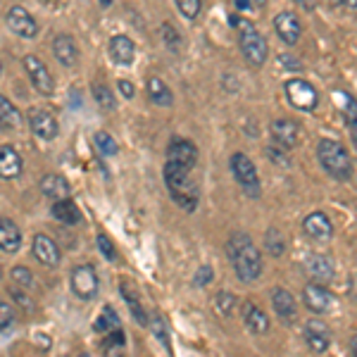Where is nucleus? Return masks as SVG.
I'll use <instances>...</instances> for the list:
<instances>
[{
    "mask_svg": "<svg viewBox=\"0 0 357 357\" xmlns=\"http://www.w3.org/2000/svg\"><path fill=\"white\" fill-rule=\"evenodd\" d=\"M22 291H24V289H10V293H13V298H15L17 303L22 305V307L31 310V307H33V303L29 301V298H26V296H24V293H22Z\"/></svg>",
    "mask_w": 357,
    "mask_h": 357,
    "instance_id": "49530a36",
    "label": "nucleus"
},
{
    "mask_svg": "<svg viewBox=\"0 0 357 357\" xmlns=\"http://www.w3.org/2000/svg\"><path fill=\"white\" fill-rule=\"evenodd\" d=\"M5 22H8V29L20 38H33L38 33V22L33 20V15L29 13L22 5H13L5 15Z\"/></svg>",
    "mask_w": 357,
    "mask_h": 357,
    "instance_id": "6e6552de",
    "label": "nucleus"
},
{
    "mask_svg": "<svg viewBox=\"0 0 357 357\" xmlns=\"http://www.w3.org/2000/svg\"><path fill=\"white\" fill-rule=\"evenodd\" d=\"M69 286H72V293L82 301H93L100 291V279H98V272L93 264H79L77 269H72V276H69Z\"/></svg>",
    "mask_w": 357,
    "mask_h": 357,
    "instance_id": "423d86ee",
    "label": "nucleus"
},
{
    "mask_svg": "<svg viewBox=\"0 0 357 357\" xmlns=\"http://www.w3.org/2000/svg\"><path fill=\"white\" fill-rule=\"evenodd\" d=\"M227 255L234 264V272L243 284H252L262 276V255L252 243L250 234L234 231L227 241Z\"/></svg>",
    "mask_w": 357,
    "mask_h": 357,
    "instance_id": "f257e3e1",
    "label": "nucleus"
},
{
    "mask_svg": "<svg viewBox=\"0 0 357 357\" xmlns=\"http://www.w3.org/2000/svg\"><path fill=\"white\" fill-rule=\"evenodd\" d=\"M31 250H33V257H36V260L41 262V264H45V267H57V264H60V260H62L60 248H57L55 241L48 238L45 234L33 236Z\"/></svg>",
    "mask_w": 357,
    "mask_h": 357,
    "instance_id": "f3484780",
    "label": "nucleus"
},
{
    "mask_svg": "<svg viewBox=\"0 0 357 357\" xmlns=\"http://www.w3.org/2000/svg\"><path fill=\"white\" fill-rule=\"evenodd\" d=\"M264 153H267V158L272 160L276 167H291V158H289V151H286V148L276 146V143H269Z\"/></svg>",
    "mask_w": 357,
    "mask_h": 357,
    "instance_id": "c9c22d12",
    "label": "nucleus"
},
{
    "mask_svg": "<svg viewBox=\"0 0 357 357\" xmlns=\"http://www.w3.org/2000/svg\"><path fill=\"white\" fill-rule=\"evenodd\" d=\"M279 62L284 67H289V69H303L301 62H296V57L293 55H279Z\"/></svg>",
    "mask_w": 357,
    "mask_h": 357,
    "instance_id": "de8ad7c7",
    "label": "nucleus"
},
{
    "mask_svg": "<svg viewBox=\"0 0 357 357\" xmlns=\"http://www.w3.org/2000/svg\"><path fill=\"white\" fill-rule=\"evenodd\" d=\"M272 305H274V312L284 321H291L293 324V321L298 319V303H296V298L291 296V291L276 286L272 291Z\"/></svg>",
    "mask_w": 357,
    "mask_h": 357,
    "instance_id": "4be33fe9",
    "label": "nucleus"
},
{
    "mask_svg": "<svg viewBox=\"0 0 357 357\" xmlns=\"http://www.w3.org/2000/svg\"><path fill=\"white\" fill-rule=\"evenodd\" d=\"M53 55L62 67H74L79 62V48L69 33H57L53 38Z\"/></svg>",
    "mask_w": 357,
    "mask_h": 357,
    "instance_id": "6ab92c4d",
    "label": "nucleus"
},
{
    "mask_svg": "<svg viewBox=\"0 0 357 357\" xmlns=\"http://www.w3.org/2000/svg\"><path fill=\"white\" fill-rule=\"evenodd\" d=\"M82 357H91V355H82Z\"/></svg>",
    "mask_w": 357,
    "mask_h": 357,
    "instance_id": "5fc2aeb1",
    "label": "nucleus"
},
{
    "mask_svg": "<svg viewBox=\"0 0 357 357\" xmlns=\"http://www.w3.org/2000/svg\"><path fill=\"white\" fill-rule=\"evenodd\" d=\"M193 169L188 167H181V165H174V162H165V183L169 188V195L172 200L186 212H195L198 207V200H200V191H198V183L193 181Z\"/></svg>",
    "mask_w": 357,
    "mask_h": 357,
    "instance_id": "f03ea898",
    "label": "nucleus"
},
{
    "mask_svg": "<svg viewBox=\"0 0 357 357\" xmlns=\"http://www.w3.org/2000/svg\"><path fill=\"white\" fill-rule=\"evenodd\" d=\"M22 62H24V69H26L29 79H31L33 89H36L41 96H53V91H55L53 74H50V69L43 65V60H38L36 55H26Z\"/></svg>",
    "mask_w": 357,
    "mask_h": 357,
    "instance_id": "1a4fd4ad",
    "label": "nucleus"
},
{
    "mask_svg": "<svg viewBox=\"0 0 357 357\" xmlns=\"http://www.w3.org/2000/svg\"><path fill=\"white\" fill-rule=\"evenodd\" d=\"M234 3H236V8H238V10H250L252 8L250 0H234Z\"/></svg>",
    "mask_w": 357,
    "mask_h": 357,
    "instance_id": "09e8293b",
    "label": "nucleus"
},
{
    "mask_svg": "<svg viewBox=\"0 0 357 357\" xmlns=\"http://www.w3.org/2000/svg\"><path fill=\"white\" fill-rule=\"evenodd\" d=\"M13 321H15V310L10 307V305L5 303V301H0V331L8 329Z\"/></svg>",
    "mask_w": 357,
    "mask_h": 357,
    "instance_id": "37998d69",
    "label": "nucleus"
},
{
    "mask_svg": "<svg viewBox=\"0 0 357 357\" xmlns=\"http://www.w3.org/2000/svg\"><path fill=\"white\" fill-rule=\"evenodd\" d=\"M10 276H13V281L20 286V289H24V291L33 289V276H31V272H29L26 267H13Z\"/></svg>",
    "mask_w": 357,
    "mask_h": 357,
    "instance_id": "e433bc0d",
    "label": "nucleus"
},
{
    "mask_svg": "<svg viewBox=\"0 0 357 357\" xmlns=\"http://www.w3.org/2000/svg\"><path fill=\"white\" fill-rule=\"evenodd\" d=\"M317 158H319V165L324 167L326 174L336 181H348L353 176V160L338 141L321 138L317 143Z\"/></svg>",
    "mask_w": 357,
    "mask_h": 357,
    "instance_id": "7ed1b4c3",
    "label": "nucleus"
},
{
    "mask_svg": "<svg viewBox=\"0 0 357 357\" xmlns=\"http://www.w3.org/2000/svg\"><path fill=\"white\" fill-rule=\"evenodd\" d=\"M274 31L286 45H296L298 41H301V33H303L301 20H298L296 13L284 10V13H279L274 17Z\"/></svg>",
    "mask_w": 357,
    "mask_h": 357,
    "instance_id": "9b49d317",
    "label": "nucleus"
},
{
    "mask_svg": "<svg viewBox=\"0 0 357 357\" xmlns=\"http://www.w3.org/2000/svg\"><path fill=\"white\" fill-rule=\"evenodd\" d=\"M148 326H151V331L160 338V343H162V345H169V333H167V324H165L162 317H160V314H153V317H151V321H148Z\"/></svg>",
    "mask_w": 357,
    "mask_h": 357,
    "instance_id": "4c0bfd02",
    "label": "nucleus"
},
{
    "mask_svg": "<svg viewBox=\"0 0 357 357\" xmlns=\"http://www.w3.org/2000/svg\"><path fill=\"white\" fill-rule=\"evenodd\" d=\"M119 93H122L126 100H131V98L136 96V86L131 82H126V79H119Z\"/></svg>",
    "mask_w": 357,
    "mask_h": 357,
    "instance_id": "c03bdc74",
    "label": "nucleus"
},
{
    "mask_svg": "<svg viewBox=\"0 0 357 357\" xmlns=\"http://www.w3.org/2000/svg\"><path fill=\"white\" fill-rule=\"evenodd\" d=\"M29 126H31V131L41 138V141H53V138H57V134H60V124H57V119L53 117V112L41 110V107L29 112Z\"/></svg>",
    "mask_w": 357,
    "mask_h": 357,
    "instance_id": "f8f14e48",
    "label": "nucleus"
},
{
    "mask_svg": "<svg viewBox=\"0 0 357 357\" xmlns=\"http://www.w3.org/2000/svg\"><path fill=\"white\" fill-rule=\"evenodd\" d=\"M343 3L348 5V8H353V10L357 8V0H343Z\"/></svg>",
    "mask_w": 357,
    "mask_h": 357,
    "instance_id": "3c124183",
    "label": "nucleus"
},
{
    "mask_svg": "<svg viewBox=\"0 0 357 357\" xmlns=\"http://www.w3.org/2000/svg\"><path fill=\"white\" fill-rule=\"evenodd\" d=\"M91 93H93V100L98 102V107L105 112H112L114 107H117V102H114V96L110 91V86H105L102 82H96L91 86Z\"/></svg>",
    "mask_w": 357,
    "mask_h": 357,
    "instance_id": "2f4dec72",
    "label": "nucleus"
},
{
    "mask_svg": "<svg viewBox=\"0 0 357 357\" xmlns=\"http://www.w3.org/2000/svg\"><path fill=\"white\" fill-rule=\"evenodd\" d=\"M345 98V122H348L350 129H357V100L355 98H350V96H343Z\"/></svg>",
    "mask_w": 357,
    "mask_h": 357,
    "instance_id": "ea45409f",
    "label": "nucleus"
},
{
    "mask_svg": "<svg viewBox=\"0 0 357 357\" xmlns=\"http://www.w3.org/2000/svg\"><path fill=\"white\" fill-rule=\"evenodd\" d=\"M236 29L241 31V50H243L245 60L255 67H262L267 62V55H269V48H267V41L264 36L255 29V24L248 20H238Z\"/></svg>",
    "mask_w": 357,
    "mask_h": 357,
    "instance_id": "20e7f679",
    "label": "nucleus"
},
{
    "mask_svg": "<svg viewBox=\"0 0 357 357\" xmlns=\"http://www.w3.org/2000/svg\"><path fill=\"white\" fill-rule=\"evenodd\" d=\"M303 336H305V343L310 345V350H314V353H326V350H329V345H331L329 326H326L324 321H319V319L305 321Z\"/></svg>",
    "mask_w": 357,
    "mask_h": 357,
    "instance_id": "4468645a",
    "label": "nucleus"
},
{
    "mask_svg": "<svg viewBox=\"0 0 357 357\" xmlns=\"http://www.w3.org/2000/svg\"><path fill=\"white\" fill-rule=\"evenodd\" d=\"M122 298L126 301V305L131 307V314L136 317V321L138 324H143V326H148V321H151V317H148V312L143 310V305L141 301H138V296L134 293V289H131L126 281H122Z\"/></svg>",
    "mask_w": 357,
    "mask_h": 357,
    "instance_id": "bb28decb",
    "label": "nucleus"
},
{
    "mask_svg": "<svg viewBox=\"0 0 357 357\" xmlns=\"http://www.w3.org/2000/svg\"><path fill=\"white\" fill-rule=\"evenodd\" d=\"M98 248H100L102 257H105L107 262H114V260H117V252H114V245H112V241L107 238L105 234H100V236H98Z\"/></svg>",
    "mask_w": 357,
    "mask_h": 357,
    "instance_id": "a19ab883",
    "label": "nucleus"
},
{
    "mask_svg": "<svg viewBox=\"0 0 357 357\" xmlns=\"http://www.w3.org/2000/svg\"><path fill=\"white\" fill-rule=\"evenodd\" d=\"M176 8H178V13L186 17V20H195L200 13V0H178Z\"/></svg>",
    "mask_w": 357,
    "mask_h": 357,
    "instance_id": "58836bf2",
    "label": "nucleus"
},
{
    "mask_svg": "<svg viewBox=\"0 0 357 357\" xmlns=\"http://www.w3.org/2000/svg\"><path fill=\"white\" fill-rule=\"evenodd\" d=\"M350 348H353V357H357V336L350 341Z\"/></svg>",
    "mask_w": 357,
    "mask_h": 357,
    "instance_id": "8fccbe9b",
    "label": "nucleus"
},
{
    "mask_svg": "<svg viewBox=\"0 0 357 357\" xmlns=\"http://www.w3.org/2000/svg\"><path fill=\"white\" fill-rule=\"evenodd\" d=\"M24 169V162H22V155L15 151L13 146H0V178L3 181H13L22 174Z\"/></svg>",
    "mask_w": 357,
    "mask_h": 357,
    "instance_id": "aec40b11",
    "label": "nucleus"
},
{
    "mask_svg": "<svg viewBox=\"0 0 357 357\" xmlns=\"http://www.w3.org/2000/svg\"><path fill=\"white\" fill-rule=\"evenodd\" d=\"M229 165H231V174L236 178V183L243 188V193L248 195V198H252V200L260 198L262 183H260V174H257L255 162H252L245 153H234L231 162Z\"/></svg>",
    "mask_w": 357,
    "mask_h": 357,
    "instance_id": "39448f33",
    "label": "nucleus"
},
{
    "mask_svg": "<svg viewBox=\"0 0 357 357\" xmlns=\"http://www.w3.org/2000/svg\"><path fill=\"white\" fill-rule=\"evenodd\" d=\"M243 321L245 326L250 329L252 333H257V336H262V333L269 331V317L264 312L262 307H257L255 303H243Z\"/></svg>",
    "mask_w": 357,
    "mask_h": 357,
    "instance_id": "b1692460",
    "label": "nucleus"
},
{
    "mask_svg": "<svg viewBox=\"0 0 357 357\" xmlns=\"http://www.w3.org/2000/svg\"><path fill=\"white\" fill-rule=\"evenodd\" d=\"M124 345V336H122V331H114L107 336V341H105V348L107 350H112V348H122Z\"/></svg>",
    "mask_w": 357,
    "mask_h": 357,
    "instance_id": "a18cd8bd",
    "label": "nucleus"
},
{
    "mask_svg": "<svg viewBox=\"0 0 357 357\" xmlns=\"http://www.w3.org/2000/svg\"><path fill=\"white\" fill-rule=\"evenodd\" d=\"M93 143H96L98 153H100L102 158H114V155L119 153L117 141H114V136H110L107 131H98V134L93 136Z\"/></svg>",
    "mask_w": 357,
    "mask_h": 357,
    "instance_id": "473e14b6",
    "label": "nucleus"
},
{
    "mask_svg": "<svg viewBox=\"0 0 357 357\" xmlns=\"http://www.w3.org/2000/svg\"><path fill=\"white\" fill-rule=\"evenodd\" d=\"M146 91H148V98L160 107H169L174 102V96H172L169 86H167L160 77H151L146 82Z\"/></svg>",
    "mask_w": 357,
    "mask_h": 357,
    "instance_id": "a878e982",
    "label": "nucleus"
},
{
    "mask_svg": "<svg viewBox=\"0 0 357 357\" xmlns=\"http://www.w3.org/2000/svg\"><path fill=\"white\" fill-rule=\"evenodd\" d=\"M53 217L57 222L62 224H77L82 220V215H79V207L72 203V200H60V203H53Z\"/></svg>",
    "mask_w": 357,
    "mask_h": 357,
    "instance_id": "c85d7f7f",
    "label": "nucleus"
},
{
    "mask_svg": "<svg viewBox=\"0 0 357 357\" xmlns=\"http://www.w3.org/2000/svg\"><path fill=\"white\" fill-rule=\"evenodd\" d=\"M215 305H217V312L224 314V317H229V314H234V307H238V303H236V298L231 296L229 291H222V293H217V298H215Z\"/></svg>",
    "mask_w": 357,
    "mask_h": 357,
    "instance_id": "f704fd0d",
    "label": "nucleus"
},
{
    "mask_svg": "<svg viewBox=\"0 0 357 357\" xmlns=\"http://www.w3.org/2000/svg\"><path fill=\"white\" fill-rule=\"evenodd\" d=\"M269 131H272L276 146L286 148V151H291V148H296L298 143H301V126L293 122V119H286V117L274 119Z\"/></svg>",
    "mask_w": 357,
    "mask_h": 357,
    "instance_id": "ddd939ff",
    "label": "nucleus"
},
{
    "mask_svg": "<svg viewBox=\"0 0 357 357\" xmlns=\"http://www.w3.org/2000/svg\"><path fill=\"white\" fill-rule=\"evenodd\" d=\"M303 229L317 243H326V241L333 238V224L324 212H312V215L305 217Z\"/></svg>",
    "mask_w": 357,
    "mask_h": 357,
    "instance_id": "dca6fc26",
    "label": "nucleus"
},
{
    "mask_svg": "<svg viewBox=\"0 0 357 357\" xmlns=\"http://www.w3.org/2000/svg\"><path fill=\"white\" fill-rule=\"evenodd\" d=\"M107 50H110V57L117 65L122 67H129L131 62H134V55H136V45L131 41L129 36H124V33H117V36L110 38V45H107Z\"/></svg>",
    "mask_w": 357,
    "mask_h": 357,
    "instance_id": "5701e85b",
    "label": "nucleus"
},
{
    "mask_svg": "<svg viewBox=\"0 0 357 357\" xmlns=\"http://www.w3.org/2000/svg\"><path fill=\"white\" fill-rule=\"evenodd\" d=\"M286 98L296 110H305V112H312L319 102V96H317L314 86L305 79H289L286 82Z\"/></svg>",
    "mask_w": 357,
    "mask_h": 357,
    "instance_id": "0eeeda50",
    "label": "nucleus"
},
{
    "mask_svg": "<svg viewBox=\"0 0 357 357\" xmlns=\"http://www.w3.org/2000/svg\"><path fill=\"white\" fill-rule=\"evenodd\" d=\"M22 248V231L20 227L8 220V217H0V250L3 252H17Z\"/></svg>",
    "mask_w": 357,
    "mask_h": 357,
    "instance_id": "393cba45",
    "label": "nucleus"
},
{
    "mask_svg": "<svg viewBox=\"0 0 357 357\" xmlns=\"http://www.w3.org/2000/svg\"><path fill=\"white\" fill-rule=\"evenodd\" d=\"M353 146L357 148V129H353Z\"/></svg>",
    "mask_w": 357,
    "mask_h": 357,
    "instance_id": "603ef678",
    "label": "nucleus"
},
{
    "mask_svg": "<svg viewBox=\"0 0 357 357\" xmlns=\"http://www.w3.org/2000/svg\"><path fill=\"white\" fill-rule=\"evenodd\" d=\"M303 305L314 314H326L333 305L331 293L319 284H307L303 291Z\"/></svg>",
    "mask_w": 357,
    "mask_h": 357,
    "instance_id": "2eb2a0df",
    "label": "nucleus"
},
{
    "mask_svg": "<svg viewBox=\"0 0 357 357\" xmlns=\"http://www.w3.org/2000/svg\"><path fill=\"white\" fill-rule=\"evenodd\" d=\"M305 269H307V274L312 276L314 284L324 286L333 281V276H336V264H333L331 257L326 255H312L307 262H305Z\"/></svg>",
    "mask_w": 357,
    "mask_h": 357,
    "instance_id": "a211bd4d",
    "label": "nucleus"
},
{
    "mask_svg": "<svg viewBox=\"0 0 357 357\" xmlns=\"http://www.w3.org/2000/svg\"><path fill=\"white\" fill-rule=\"evenodd\" d=\"M20 124H22L20 110L0 93V126H3V129H17Z\"/></svg>",
    "mask_w": 357,
    "mask_h": 357,
    "instance_id": "c756f323",
    "label": "nucleus"
},
{
    "mask_svg": "<svg viewBox=\"0 0 357 357\" xmlns=\"http://www.w3.org/2000/svg\"><path fill=\"white\" fill-rule=\"evenodd\" d=\"M264 250L272 257H281L286 252V238L276 227H269L267 234H264Z\"/></svg>",
    "mask_w": 357,
    "mask_h": 357,
    "instance_id": "7c9ffc66",
    "label": "nucleus"
},
{
    "mask_svg": "<svg viewBox=\"0 0 357 357\" xmlns=\"http://www.w3.org/2000/svg\"><path fill=\"white\" fill-rule=\"evenodd\" d=\"M160 33H162V41L167 45V50H172V53H181L183 38H181V33L169 24V22H165V24L160 26Z\"/></svg>",
    "mask_w": 357,
    "mask_h": 357,
    "instance_id": "72a5a7b5",
    "label": "nucleus"
},
{
    "mask_svg": "<svg viewBox=\"0 0 357 357\" xmlns=\"http://www.w3.org/2000/svg\"><path fill=\"white\" fill-rule=\"evenodd\" d=\"M167 162H174V165L193 169V167L198 165V148H195V143L188 141V138L174 136L169 141V146H167Z\"/></svg>",
    "mask_w": 357,
    "mask_h": 357,
    "instance_id": "9d476101",
    "label": "nucleus"
},
{
    "mask_svg": "<svg viewBox=\"0 0 357 357\" xmlns=\"http://www.w3.org/2000/svg\"><path fill=\"white\" fill-rule=\"evenodd\" d=\"M41 193L45 198H50L53 203H60V200H69V193H72V186L62 174H45L38 183Z\"/></svg>",
    "mask_w": 357,
    "mask_h": 357,
    "instance_id": "412c9836",
    "label": "nucleus"
},
{
    "mask_svg": "<svg viewBox=\"0 0 357 357\" xmlns=\"http://www.w3.org/2000/svg\"><path fill=\"white\" fill-rule=\"evenodd\" d=\"M215 279V272H212V267H200L198 272H195V276H193V286L195 289H203V286H207L210 281Z\"/></svg>",
    "mask_w": 357,
    "mask_h": 357,
    "instance_id": "79ce46f5",
    "label": "nucleus"
},
{
    "mask_svg": "<svg viewBox=\"0 0 357 357\" xmlns=\"http://www.w3.org/2000/svg\"><path fill=\"white\" fill-rule=\"evenodd\" d=\"M0 77H3V60H0Z\"/></svg>",
    "mask_w": 357,
    "mask_h": 357,
    "instance_id": "864d4df0",
    "label": "nucleus"
},
{
    "mask_svg": "<svg viewBox=\"0 0 357 357\" xmlns=\"http://www.w3.org/2000/svg\"><path fill=\"white\" fill-rule=\"evenodd\" d=\"M119 326H122V321H119V314L114 312L110 305H105V307H102V312H100V317L96 319L93 329L98 333H114V331H119Z\"/></svg>",
    "mask_w": 357,
    "mask_h": 357,
    "instance_id": "cd10ccee",
    "label": "nucleus"
}]
</instances>
